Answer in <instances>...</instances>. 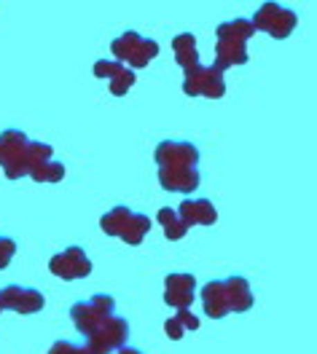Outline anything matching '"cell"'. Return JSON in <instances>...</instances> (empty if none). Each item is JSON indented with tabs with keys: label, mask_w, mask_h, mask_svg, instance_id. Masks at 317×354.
<instances>
[{
	"label": "cell",
	"mask_w": 317,
	"mask_h": 354,
	"mask_svg": "<svg viewBox=\"0 0 317 354\" xmlns=\"http://www.w3.org/2000/svg\"><path fill=\"white\" fill-rule=\"evenodd\" d=\"M70 314H73L75 328L87 335L89 352L94 354H108L114 349H121L129 335L127 319L116 317V304L111 295H94L91 301L75 304Z\"/></svg>",
	"instance_id": "6da1fadb"
},
{
	"label": "cell",
	"mask_w": 317,
	"mask_h": 354,
	"mask_svg": "<svg viewBox=\"0 0 317 354\" xmlns=\"http://www.w3.org/2000/svg\"><path fill=\"white\" fill-rule=\"evenodd\" d=\"M158 180L167 191L191 194L199 188V151L191 142L167 140L156 148Z\"/></svg>",
	"instance_id": "7a4b0ae2"
},
{
	"label": "cell",
	"mask_w": 317,
	"mask_h": 354,
	"mask_svg": "<svg viewBox=\"0 0 317 354\" xmlns=\"http://www.w3.org/2000/svg\"><path fill=\"white\" fill-rule=\"evenodd\" d=\"M51 161V148L27 140L22 132L8 129L0 134V164L8 180H17L22 175L35 177V172Z\"/></svg>",
	"instance_id": "3957f363"
},
{
	"label": "cell",
	"mask_w": 317,
	"mask_h": 354,
	"mask_svg": "<svg viewBox=\"0 0 317 354\" xmlns=\"http://www.w3.org/2000/svg\"><path fill=\"white\" fill-rule=\"evenodd\" d=\"M202 301L207 317L221 319L228 311H248L253 306V292L242 277H231V279L210 282L202 292Z\"/></svg>",
	"instance_id": "277c9868"
},
{
	"label": "cell",
	"mask_w": 317,
	"mask_h": 354,
	"mask_svg": "<svg viewBox=\"0 0 317 354\" xmlns=\"http://www.w3.org/2000/svg\"><path fill=\"white\" fill-rule=\"evenodd\" d=\"M253 24L250 19H231L218 27V46H215V70L224 73L226 67L245 65L248 62V48L245 44L253 35Z\"/></svg>",
	"instance_id": "5b68a950"
},
{
	"label": "cell",
	"mask_w": 317,
	"mask_h": 354,
	"mask_svg": "<svg viewBox=\"0 0 317 354\" xmlns=\"http://www.w3.org/2000/svg\"><path fill=\"white\" fill-rule=\"evenodd\" d=\"M100 228L108 236H121L124 242L140 244L143 236L148 234V228H151V218H145L140 212H132L129 207H114L108 215H102Z\"/></svg>",
	"instance_id": "8992f818"
},
{
	"label": "cell",
	"mask_w": 317,
	"mask_h": 354,
	"mask_svg": "<svg viewBox=\"0 0 317 354\" xmlns=\"http://www.w3.org/2000/svg\"><path fill=\"white\" fill-rule=\"evenodd\" d=\"M116 62H129L132 67H145L158 54V44L151 38H143L140 32H124L111 44Z\"/></svg>",
	"instance_id": "52a82bcc"
},
{
	"label": "cell",
	"mask_w": 317,
	"mask_h": 354,
	"mask_svg": "<svg viewBox=\"0 0 317 354\" xmlns=\"http://www.w3.org/2000/svg\"><path fill=\"white\" fill-rule=\"evenodd\" d=\"M253 30H264L274 38H288L293 32V27L298 24V17H296L291 8H282L280 3H264L255 17H253Z\"/></svg>",
	"instance_id": "ba28073f"
},
{
	"label": "cell",
	"mask_w": 317,
	"mask_h": 354,
	"mask_svg": "<svg viewBox=\"0 0 317 354\" xmlns=\"http://www.w3.org/2000/svg\"><path fill=\"white\" fill-rule=\"evenodd\" d=\"M183 91L191 94V97H224L226 84H224V73H218L215 67H194L185 73V81H183Z\"/></svg>",
	"instance_id": "9c48e42d"
},
{
	"label": "cell",
	"mask_w": 317,
	"mask_h": 354,
	"mask_svg": "<svg viewBox=\"0 0 317 354\" xmlns=\"http://www.w3.org/2000/svg\"><path fill=\"white\" fill-rule=\"evenodd\" d=\"M48 271L57 274V277H62V279H68V282H73V279L89 277L91 261L87 258L84 247H68L65 252H60V255H54L48 261Z\"/></svg>",
	"instance_id": "30bf717a"
},
{
	"label": "cell",
	"mask_w": 317,
	"mask_h": 354,
	"mask_svg": "<svg viewBox=\"0 0 317 354\" xmlns=\"http://www.w3.org/2000/svg\"><path fill=\"white\" fill-rule=\"evenodd\" d=\"M46 304L44 292L35 288H19V285H8L0 290V309H14L19 314H35Z\"/></svg>",
	"instance_id": "8fae6325"
},
{
	"label": "cell",
	"mask_w": 317,
	"mask_h": 354,
	"mask_svg": "<svg viewBox=\"0 0 317 354\" xmlns=\"http://www.w3.org/2000/svg\"><path fill=\"white\" fill-rule=\"evenodd\" d=\"M94 75L97 78H108L111 81V94H116V97L127 94L135 84V73L121 67V62H116V59H100L94 65Z\"/></svg>",
	"instance_id": "7c38bea8"
},
{
	"label": "cell",
	"mask_w": 317,
	"mask_h": 354,
	"mask_svg": "<svg viewBox=\"0 0 317 354\" xmlns=\"http://www.w3.org/2000/svg\"><path fill=\"white\" fill-rule=\"evenodd\" d=\"M194 290H197V279L191 274H170L164 301L175 309H188L191 301H194Z\"/></svg>",
	"instance_id": "4fadbf2b"
},
{
	"label": "cell",
	"mask_w": 317,
	"mask_h": 354,
	"mask_svg": "<svg viewBox=\"0 0 317 354\" xmlns=\"http://www.w3.org/2000/svg\"><path fill=\"white\" fill-rule=\"evenodd\" d=\"M178 212V218L181 223L188 228V225H194V223H202V225H212V223L218 221V212H215V207H212V201L207 199H191V201H183L181 209H175Z\"/></svg>",
	"instance_id": "5bb4252c"
},
{
	"label": "cell",
	"mask_w": 317,
	"mask_h": 354,
	"mask_svg": "<svg viewBox=\"0 0 317 354\" xmlns=\"http://www.w3.org/2000/svg\"><path fill=\"white\" fill-rule=\"evenodd\" d=\"M172 51H175V57H178V65H181L185 73H188V70H194V67H199L197 41H194V35H191V32L178 35V38L172 41Z\"/></svg>",
	"instance_id": "9a60e30c"
},
{
	"label": "cell",
	"mask_w": 317,
	"mask_h": 354,
	"mask_svg": "<svg viewBox=\"0 0 317 354\" xmlns=\"http://www.w3.org/2000/svg\"><path fill=\"white\" fill-rule=\"evenodd\" d=\"M183 328H188V330H197V328H199V319H197V317H191V311L188 309H181L175 317H170V319H167V333H170V338H172V341L183 338Z\"/></svg>",
	"instance_id": "2e32d148"
},
{
	"label": "cell",
	"mask_w": 317,
	"mask_h": 354,
	"mask_svg": "<svg viewBox=\"0 0 317 354\" xmlns=\"http://www.w3.org/2000/svg\"><path fill=\"white\" fill-rule=\"evenodd\" d=\"M158 221H161V225L167 228V236H170V239H181L183 234L188 231V228L181 223V218H178L175 209H161V212H158Z\"/></svg>",
	"instance_id": "e0dca14e"
},
{
	"label": "cell",
	"mask_w": 317,
	"mask_h": 354,
	"mask_svg": "<svg viewBox=\"0 0 317 354\" xmlns=\"http://www.w3.org/2000/svg\"><path fill=\"white\" fill-rule=\"evenodd\" d=\"M14 252H17V242L8 239V236H0V268H6V266L11 263Z\"/></svg>",
	"instance_id": "ac0fdd59"
},
{
	"label": "cell",
	"mask_w": 317,
	"mask_h": 354,
	"mask_svg": "<svg viewBox=\"0 0 317 354\" xmlns=\"http://www.w3.org/2000/svg\"><path fill=\"white\" fill-rule=\"evenodd\" d=\"M48 354H94V352H89V349H78V346H73V344H68V341H57Z\"/></svg>",
	"instance_id": "d6986e66"
},
{
	"label": "cell",
	"mask_w": 317,
	"mask_h": 354,
	"mask_svg": "<svg viewBox=\"0 0 317 354\" xmlns=\"http://www.w3.org/2000/svg\"><path fill=\"white\" fill-rule=\"evenodd\" d=\"M118 354H143V352H137V349H124V346H121V349H118Z\"/></svg>",
	"instance_id": "ffe728a7"
}]
</instances>
